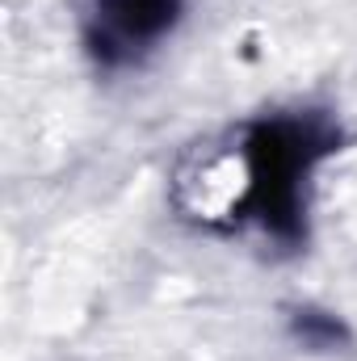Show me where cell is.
<instances>
[{
	"instance_id": "obj_1",
	"label": "cell",
	"mask_w": 357,
	"mask_h": 361,
	"mask_svg": "<svg viewBox=\"0 0 357 361\" xmlns=\"http://www.w3.org/2000/svg\"><path fill=\"white\" fill-rule=\"evenodd\" d=\"M324 152V139L303 122L261 126L248 143V193L261 206L269 227H294L298 180L307 177L311 160Z\"/></svg>"
},
{
	"instance_id": "obj_2",
	"label": "cell",
	"mask_w": 357,
	"mask_h": 361,
	"mask_svg": "<svg viewBox=\"0 0 357 361\" xmlns=\"http://www.w3.org/2000/svg\"><path fill=\"white\" fill-rule=\"evenodd\" d=\"M181 0H97V47L105 59H126L173 30Z\"/></svg>"
}]
</instances>
